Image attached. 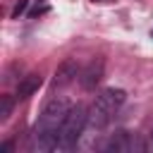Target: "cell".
<instances>
[{
  "mask_svg": "<svg viewBox=\"0 0 153 153\" xmlns=\"http://www.w3.org/2000/svg\"><path fill=\"white\" fill-rule=\"evenodd\" d=\"M72 103L62 96H53L43 108H41V115L31 129V148L33 151H57L60 146V127L69 112Z\"/></svg>",
  "mask_w": 153,
  "mask_h": 153,
  "instance_id": "cell-1",
  "label": "cell"
},
{
  "mask_svg": "<svg viewBox=\"0 0 153 153\" xmlns=\"http://www.w3.org/2000/svg\"><path fill=\"white\" fill-rule=\"evenodd\" d=\"M124 100H127V93L122 88H105V91H100V96H96V100H93V105L88 110V127H93L98 131L105 129L112 122L115 112L122 108Z\"/></svg>",
  "mask_w": 153,
  "mask_h": 153,
  "instance_id": "cell-2",
  "label": "cell"
},
{
  "mask_svg": "<svg viewBox=\"0 0 153 153\" xmlns=\"http://www.w3.org/2000/svg\"><path fill=\"white\" fill-rule=\"evenodd\" d=\"M86 124H88V110L81 103H72V108H69V112H67V117H65V122L60 127V146H57V151L76 148Z\"/></svg>",
  "mask_w": 153,
  "mask_h": 153,
  "instance_id": "cell-3",
  "label": "cell"
},
{
  "mask_svg": "<svg viewBox=\"0 0 153 153\" xmlns=\"http://www.w3.org/2000/svg\"><path fill=\"white\" fill-rule=\"evenodd\" d=\"M146 148H148V143L127 129H117L115 134H110V139L103 146V151H108V153H134V151H146Z\"/></svg>",
  "mask_w": 153,
  "mask_h": 153,
  "instance_id": "cell-4",
  "label": "cell"
},
{
  "mask_svg": "<svg viewBox=\"0 0 153 153\" xmlns=\"http://www.w3.org/2000/svg\"><path fill=\"white\" fill-rule=\"evenodd\" d=\"M103 72H105V62H103V57H96V60H91L84 69H81V74H79V81H81V86L86 88V91H93L98 84H100V79H103Z\"/></svg>",
  "mask_w": 153,
  "mask_h": 153,
  "instance_id": "cell-5",
  "label": "cell"
},
{
  "mask_svg": "<svg viewBox=\"0 0 153 153\" xmlns=\"http://www.w3.org/2000/svg\"><path fill=\"white\" fill-rule=\"evenodd\" d=\"M41 84H43V76H41L38 72H31V74L22 76V79H19V84H17V98H19V100H24V98L33 96V93L41 88Z\"/></svg>",
  "mask_w": 153,
  "mask_h": 153,
  "instance_id": "cell-6",
  "label": "cell"
},
{
  "mask_svg": "<svg viewBox=\"0 0 153 153\" xmlns=\"http://www.w3.org/2000/svg\"><path fill=\"white\" fill-rule=\"evenodd\" d=\"M76 72H79L76 62H74V60H65V62L57 67V72H55L53 86H67V84H72L74 76H76Z\"/></svg>",
  "mask_w": 153,
  "mask_h": 153,
  "instance_id": "cell-7",
  "label": "cell"
},
{
  "mask_svg": "<svg viewBox=\"0 0 153 153\" xmlns=\"http://www.w3.org/2000/svg\"><path fill=\"white\" fill-rule=\"evenodd\" d=\"M12 108H14V98H12V96H2V98H0V122L10 120Z\"/></svg>",
  "mask_w": 153,
  "mask_h": 153,
  "instance_id": "cell-8",
  "label": "cell"
},
{
  "mask_svg": "<svg viewBox=\"0 0 153 153\" xmlns=\"http://www.w3.org/2000/svg\"><path fill=\"white\" fill-rule=\"evenodd\" d=\"M29 2H31V0H17V5H14V10H12V14H10V17H12V19H19V17L26 12Z\"/></svg>",
  "mask_w": 153,
  "mask_h": 153,
  "instance_id": "cell-9",
  "label": "cell"
},
{
  "mask_svg": "<svg viewBox=\"0 0 153 153\" xmlns=\"http://www.w3.org/2000/svg\"><path fill=\"white\" fill-rule=\"evenodd\" d=\"M2 151H5V153H12V141H5V143H2Z\"/></svg>",
  "mask_w": 153,
  "mask_h": 153,
  "instance_id": "cell-10",
  "label": "cell"
},
{
  "mask_svg": "<svg viewBox=\"0 0 153 153\" xmlns=\"http://www.w3.org/2000/svg\"><path fill=\"white\" fill-rule=\"evenodd\" d=\"M151 143H153V131H151Z\"/></svg>",
  "mask_w": 153,
  "mask_h": 153,
  "instance_id": "cell-11",
  "label": "cell"
},
{
  "mask_svg": "<svg viewBox=\"0 0 153 153\" xmlns=\"http://www.w3.org/2000/svg\"><path fill=\"white\" fill-rule=\"evenodd\" d=\"M151 38H153V31H151Z\"/></svg>",
  "mask_w": 153,
  "mask_h": 153,
  "instance_id": "cell-12",
  "label": "cell"
}]
</instances>
